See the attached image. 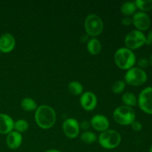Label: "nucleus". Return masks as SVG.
<instances>
[{
    "label": "nucleus",
    "mask_w": 152,
    "mask_h": 152,
    "mask_svg": "<svg viewBox=\"0 0 152 152\" xmlns=\"http://www.w3.org/2000/svg\"><path fill=\"white\" fill-rule=\"evenodd\" d=\"M90 127H91L90 122L86 121V120H84V121H83L80 124V129H83V130H85V131H87L88 129Z\"/></svg>",
    "instance_id": "bb28decb"
},
{
    "label": "nucleus",
    "mask_w": 152,
    "mask_h": 152,
    "mask_svg": "<svg viewBox=\"0 0 152 152\" xmlns=\"http://www.w3.org/2000/svg\"><path fill=\"white\" fill-rule=\"evenodd\" d=\"M35 121L37 126L42 129H49L56 123V112L52 107L42 105L37 108L35 112Z\"/></svg>",
    "instance_id": "f257e3e1"
},
{
    "label": "nucleus",
    "mask_w": 152,
    "mask_h": 152,
    "mask_svg": "<svg viewBox=\"0 0 152 152\" xmlns=\"http://www.w3.org/2000/svg\"><path fill=\"white\" fill-rule=\"evenodd\" d=\"M16 46V40L12 34L6 33L0 37V52L7 53L11 52Z\"/></svg>",
    "instance_id": "ddd939ff"
},
{
    "label": "nucleus",
    "mask_w": 152,
    "mask_h": 152,
    "mask_svg": "<svg viewBox=\"0 0 152 152\" xmlns=\"http://www.w3.org/2000/svg\"><path fill=\"white\" fill-rule=\"evenodd\" d=\"M0 55H1V52H0Z\"/></svg>",
    "instance_id": "473e14b6"
},
{
    "label": "nucleus",
    "mask_w": 152,
    "mask_h": 152,
    "mask_svg": "<svg viewBox=\"0 0 152 152\" xmlns=\"http://www.w3.org/2000/svg\"><path fill=\"white\" fill-rule=\"evenodd\" d=\"M28 128H29V124H28V122L27 120L20 119V120H18L16 122H14L13 129H15V131L19 132V133L21 134L25 132L26 131H28Z\"/></svg>",
    "instance_id": "5701e85b"
},
{
    "label": "nucleus",
    "mask_w": 152,
    "mask_h": 152,
    "mask_svg": "<svg viewBox=\"0 0 152 152\" xmlns=\"http://www.w3.org/2000/svg\"><path fill=\"white\" fill-rule=\"evenodd\" d=\"M126 83L123 80H117V81L114 82V84L111 86V91L113 93L116 94H121L126 88Z\"/></svg>",
    "instance_id": "b1692460"
},
{
    "label": "nucleus",
    "mask_w": 152,
    "mask_h": 152,
    "mask_svg": "<svg viewBox=\"0 0 152 152\" xmlns=\"http://www.w3.org/2000/svg\"><path fill=\"white\" fill-rule=\"evenodd\" d=\"M62 130L67 137L75 139L80 134V123L76 119L68 118L62 123Z\"/></svg>",
    "instance_id": "9d476101"
},
{
    "label": "nucleus",
    "mask_w": 152,
    "mask_h": 152,
    "mask_svg": "<svg viewBox=\"0 0 152 152\" xmlns=\"http://www.w3.org/2000/svg\"><path fill=\"white\" fill-rule=\"evenodd\" d=\"M45 152H61V151L56 149H49V150H47V151Z\"/></svg>",
    "instance_id": "c756f323"
},
{
    "label": "nucleus",
    "mask_w": 152,
    "mask_h": 152,
    "mask_svg": "<svg viewBox=\"0 0 152 152\" xmlns=\"http://www.w3.org/2000/svg\"><path fill=\"white\" fill-rule=\"evenodd\" d=\"M6 143L10 149L16 150L21 146L22 143V136L20 133L13 131L7 135Z\"/></svg>",
    "instance_id": "2eb2a0df"
},
{
    "label": "nucleus",
    "mask_w": 152,
    "mask_h": 152,
    "mask_svg": "<svg viewBox=\"0 0 152 152\" xmlns=\"http://www.w3.org/2000/svg\"><path fill=\"white\" fill-rule=\"evenodd\" d=\"M20 106L24 111H33L34 110H37V108H38L37 106V102H35L34 99H33L32 98L30 97H26L24 98L22 101H21Z\"/></svg>",
    "instance_id": "6ab92c4d"
},
{
    "label": "nucleus",
    "mask_w": 152,
    "mask_h": 152,
    "mask_svg": "<svg viewBox=\"0 0 152 152\" xmlns=\"http://www.w3.org/2000/svg\"><path fill=\"white\" fill-rule=\"evenodd\" d=\"M80 105L86 111H93L97 105V97L93 92H84L80 96Z\"/></svg>",
    "instance_id": "9b49d317"
},
{
    "label": "nucleus",
    "mask_w": 152,
    "mask_h": 152,
    "mask_svg": "<svg viewBox=\"0 0 152 152\" xmlns=\"http://www.w3.org/2000/svg\"><path fill=\"white\" fill-rule=\"evenodd\" d=\"M80 139L86 144H92L97 140V137L91 131H85L80 136Z\"/></svg>",
    "instance_id": "4be33fe9"
},
{
    "label": "nucleus",
    "mask_w": 152,
    "mask_h": 152,
    "mask_svg": "<svg viewBox=\"0 0 152 152\" xmlns=\"http://www.w3.org/2000/svg\"><path fill=\"white\" fill-rule=\"evenodd\" d=\"M114 121L121 126H129L135 121L136 114L134 109L131 107L121 105L114 110L113 113Z\"/></svg>",
    "instance_id": "20e7f679"
},
{
    "label": "nucleus",
    "mask_w": 152,
    "mask_h": 152,
    "mask_svg": "<svg viewBox=\"0 0 152 152\" xmlns=\"http://www.w3.org/2000/svg\"><path fill=\"white\" fill-rule=\"evenodd\" d=\"M102 45L99 40L96 38H92L88 42L87 50L91 55H97L100 53Z\"/></svg>",
    "instance_id": "dca6fc26"
},
{
    "label": "nucleus",
    "mask_w": 152,
    "mask_h": 152,
    "mask_svg": "<svg viewBox=\"0 0 152 152\" xmlns=\"http://www.w3.org/2000/svg\"><path fill=\"white\" fill-rule=\"evenodd\" d=\"M145 37H146L145 44L152 45V30L148 32V34H147V36H145Z\"/></svg>",
    "instance_id": "c85d7f7f"
},
{
    "label": "nucleus",
    "mask_w": 152,
    "mask_h": 152,
    "mask_svg": "<svg viewBox=\"0 0 152 152\" xmlns=\"http://www.w3.org/2000/svg\"><path fill=\"white\" fill-rule=\"evenodd\" d=\"M121 135L117 131L108 129L101 132L98 137V142L102 148L110 150L117 148L121 142Z\"/></svg>",
    "instance_id": "7ed1b4c3"
},
{
    "label": "nucleus",
    "mask_w": 152,
    "mask_h": 152,
    "mask_svg": "<svg viewBox=\"0 0 152 152\" xmlns=\"http://www.w3.org/2000/svg\"><path fill=\"white\" fill-rule=\"evenodd\" d=\"M68 90L70 93L75 96H79L83 94V86L78 81H72L68 84Z\"/></svg>",
    "instance_id": "aec40b11"
},
{
    "label": "nucleus",
    "mask_w": 152,
    "mask_h": 152,
    "mask_svg": "<svg viewBox=\"0 0 152 152\" xmlns=\"http://www.w3.org/2000/svg\"><path fill=\"white\" fill-rule=\"evenodd\" d=\"M150 62L149 59H148L147 58H141V59H139L138 61V66L139 68H142V69L144 70V68H146L149 66Z\"/></svg>",
    "instance_id": "393cba45"
},
{
    "label": "nucleus",
    "mask_w": 152,
    "mask_h": 152,
    "mask_svg": "<svg viewBox=\"0 0 152 152\" xmlns=\"http://www.w3.org/2000/svg\"><path fill=\"white\" fill-rule=\"evenodd\" d=\"M114 62L120 69L128 71L134 67L136 63V55L133 50L127 48H120L116 50L114 53Z\"/></svg>",
    "instance_id": "f03ea898"
},
{
    "label": "nucleus",
    "mask_w": 152,
    "mask_h": 152,
    "mask_svg": "<svg viewBox=\"0 0 152 152\" xmlns=\"http://www.w3.org/2000/svg\"><path fill=\"white\" fill-rule=\"evenodd\" d=\"M134 3L140 11L146 13L152 10V0H136Z\"/></svg>",
    "instance_id": "412c9836"
},
{
    "label": "nucleus",
    "mask_w": 152,
    "mask_h": 152,
    "mask_svg": "<svg viewBox=\"0 0 152 152\" xmlns=\"http://www.w3.org/2000/svg\"><path fill=\"white\" fill-rule=\"evenodd\" d=\"M149 62H150V64L152 65V53L151 54V56H150V59H149Z\"/></svg>",
    "instance_id": "7c9ffc66"
},
{
    "label": "nucleus",
    "mask_w": 152,
    "mask_h": 152,
    "mask_svg": "<svg viewBox=\"0 0 152 152\" xmlns=\"http://www.w3.org/2000/svg\"><path fill=\"white\" fill-rule=\"evenodd\" d=\"M14 128V121L8 114H0V134H8L13 132Z\"/></svg>",
    "instance_id": "4468645a"
},
{
    "label": "nucleus",
    "mask_w": 152,
    "mask_h": 152,
    "mask_svg": "<svg viewBox=\"0 0 152 152\" xmlns=\"http://www.w3.org/2000/svg\"><path fill=\"white\" fill-rule=\"evenodd\" d=\"M132 24L137 30L140 31H147L151 26V19L147 13L142 11L136 12L132 16Z\"/></svg>",
    "instance_id": "1a4fd4ad"
},
{
    "label": "nucleus",
    "mask_w": 152,
    "mask_h": 152,
    "mask_svg": "<svg viewBox=\"0 0 152 152\" xmlns=\"http://www.w3.org/2000/svg\"><path fill=\"white\" fill-rule=\"evenodd\" d=\"M137 7L135 5L134 1H126V2L123 3L121 6V10L122 13L126 16H132L136 13Z\"/></svg>",
    "instance_id": "f3484780"
},
{
    "label": "nucleus",
    "mask_w": 152,
    "mask_h": 152,
    "mask_svg": "<svg viewBox=\"0 0 152 152\" xmlns=\"http://www.w3.org/2000/svg\"><path fill=\"white\" fill-rule=\"evenodd\" d=\"M122 101L124 103V105L132 108L137 105V98L134 94L131 92H126L123 94L122 96Z\"/></svg>",
    "instance_id": "a211bd4d"
},
{
    "label": "nucleus",
    "mask_w": 152,
    "mask_h": 152,
    "mask_svg": "<svg viewBox=\"0 0 152 152\" xmlns=\"http://www.w3.org/2000/svg\"><path fill=\"white\" fill-rule=\"evenodd\" d=\"M124 81L132 86H140L145 84L148 80L146 72L139 67H133L126 71Z\"/></svg>",
    "instance_id": "39448f33"
},
{
    "label": "nucleus",
    "mask_w": 152,
    "mask_h": 152,
    "mask_svg": "<svg viewBox=\"0 0 152 152\" xmlns=\"http://www.w3.org/2000/svg\"><path fill=\"white\" fill-rule=\"evenodd\" d=\"M122 24L126 25V26H129L132 24V19L129 17L123 18V20H122Z\"/></svg>",
    "instance_id": "cd10ccee"
},
{
    "label": "nucleus",
    "mask_w": 152,
    "mask_h": 152,
    "mask_svg": "<svg viewBox=\"0 0 152 152\" xmlns=\"http://www.w3.org/2000/svg\"><path fill=\"white\" fill-rule=\"evenodd\" d=\"M103 22L101 18L96 14H90L85 20V30L87 35L95 38L102 34Z\"/></svg>",
    "instance_id": "423d86ee"
},
{
    "label": "nucleus",
    "mask_w": 152,
    "mask_h": 152,
    "mask_svg": "<svg viewBox=\"0 0 152 152\" xmlns=\"http://www.w3.org/2000/svg\"><path fill=\"white\" fill-rule=\"evenodd\" d=\"M139 108L145 114L152 115V87L145 88L139 94L137 98Z\"/></svg>",
    "instance_id": "6e6552de"
},
{
    "label": "nucleus",
    "mask_w": 152,
    "mask_h": 152,
    "mask_svg": "<svg viewBox=\"0 0 152 152\" xmlns=\"http://www.w3.org/2000/svg\"><path fill=\"white\" fill-rule=\"evenodd\" d=\"M148 152H152V145L151 147H150V148H149V151Z\"/></svg>",
    "instance_id": "2f4dec72"
},
{
    "label": "nucleus",
    "mask_w": 152,
    "mask_h": 152,
    "mask_svg": "<svg viewBox=\"0 0 152 152\" xmlns=\"http://www.w3.org/2000/svg\"><path fill=\"white\" fill-rule=\"evenodd\" d=\"M91 126L97 132H102L108 130L109 128V120L102 114H96L91 117L90 121Z\"/></svg>",
    "instance_id": "f8f14e48"
},
{
    "label": "nucleus",
    "mask_w": 152,
    "mask_h": 152,
    "mask_svg": "<svg viewBox=\"0 0 152 152\" xmlns=\"http://www.w3.org/2000/svg\"><path fill=\"white\" fill-rule=\"evenodd\" d=\"M132 126V129H133L134 132H140L142 129V124L140 121H136L135 120L134 122L132 123V124L131 125Z\"/></svg>",
    "instance_id": "a878e982"
},
{
    "label": "nucleus",
    "mask_w": 152,
    "mask_h": 152,
    "mask_svg": "<svg viewBox=\"0 0 152 152\" xmlns=\"http://www.w3.org/2000/svg\"><path fill=\"white\" fill-rule=\"evenodd\" d=\"M146 37L142 31L138 30H133L128 33L125 38L126 48L130 50H137L145 44Z\"/></svg>",
    "instance_id": "0eeeda50"
}]
</instances>
